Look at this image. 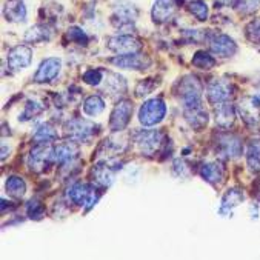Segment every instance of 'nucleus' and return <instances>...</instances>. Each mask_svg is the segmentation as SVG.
<instances>
[{
    "label": "nucleus",
    "instance_id": "5",
    "mask_svg": "<svg viewBox=\"0 0 260 260\" xmlns=\"http://www.w3.org/2000/svg\"><path fill=\"white\" fill-rule=\"evenodd\" d=\"M134 142H136V146L137 149L142 152V154H146V155H151L157 151L160 142H162V134L159 131H151V129H143V131H139L136 133V137H134Z\"/></svg>",
    "mask_w": 260,
    "mask_h": 260
},
{
    "label": "nucleus",
    "instance_id": "35",
    "mask_svg": "<svg viewBox=\"0 0 260 260\" xmlns=\"http://www.w3.org/2000/svg\"><path fill=\"white\" fill-rule=\"evenodd\" d=\"M45 210H43V205L37 200H29L26 205V214L31 219H40L43 216Z\"/></svg>",
    "mask_w": 260,
    "mask_h": 260
},
{
    "label": "nucleus",
    "instance_id": "17",
    "mask_svg": "<svg viewBox=\"0 0 260 260\" xmlns=\"http://www.w3.org/2000/svg\"><path fill=\"white\" fill-rule=\"evenodd\" d=\"M114 176H116V168H111L107 164H99L92 168V177L99 186L103 188L110 186L114 182Z\"/></svg>",
    "mask_w": 260,
    "mask_h": 260
},
{
    "label": "nucleus",
    "instance_id": "19",
    "mask_svg": "<svg viewBox=\"0 0 260 260\" xmlns=\"http://www.w3.org/2000/svg\"><path fill=\"white\" fill-rule=\"evenodd\" d=\"M79 149L74 145V142H67V143H60L53 149V160L59 162V164H67L71 162L76 155H77Z\"/></svg>",
    "mask_w": 260,
    "mask_h": 260
},
{
    "label": "nucleus",
    "instance_id": "36",
    "mask_svg": "<svg viewBox=\"0 0 260 260\" xmlns=\"http://www.w3.org/2000/svg\"><path fill=\"white\" fill-rule=\"evenodd\" d=\"M43 105H40V103H28L26 105V110H25V113H23V116H22V120H28V119H31V117H34V116H37V114H40L42 111H43Z\"/></svg>",
    "mask_w": 260,
    "mask_h": 260
},
{
    "label": "nucleus",
    "instance_id": "12",
    "mask_svg": "<svg viewBox=\"0 0 260 260\" xmlns=\"http://www.w3.org/2000/svg\"><path fill=\"white\" fill-rule=\"evenodd\" d=\"M210 48L213 54L220 57H230L237 51V45L226 34H216L210 39Z\"/></svg>",
    "mask_w": 260,
    "mask_h": 260
},
{
    "label": "nucleus",
    "instance_id": "20",
    "mask_svg": "<svg viewBox=\"0 0 260 260\" xmlns=\"http://www.w3.org/2000/svg\"><path fill=\"white\" fill-rule=\"evenodd\" d=\"M214 116H216V123L220 128H230L234 122V108L230 105V103L223 102V103H217V107L214 110Z\"/></svg>",
    "mask_w": 260,
    "mask_h": 260
},
{
    "label": "nucleus",
    "instance_id": "39",
    "mask_svg": "<svg viewBox=\"0 0 260 260\" xmlns=\"http://www.w3.org/2000/svg\"><path fill=\"white\" fill-rule=\"evenodd\" d=\"M214 2H216L217 5H225V4L228 2V0H214Z\"/></svg>",
    "mask_w": 260,
    "mask_h": 260
},
{
    "label": "nucleus",
    "instance_id": "38",
    "mask_svg": "<svg viewBox=\"0 0 260 260\" xmlns=\"http://www.w3.org/2000/svg\"><path fill=\"white\" fill-rule=\"evenodd\" d=\"M151 80H152V79H146V80H143V82H140V83L137 85V88H136V95H137V97L146 95V94H149V92L152 91L154 83H152Z\"/></svg>",
    "mask_w": 260,
    "mask_h": 260
},
{
    "label": "nucleus",
    "instance_id": "34",
    "mask_svg": "<svg viewBox=\"0 0 260 260\" xmlns=\"http://www.w3.org/2000/svg\"><path fill=\"white\" fill-rule=\"evenodd\" d=\"M246 37L252 42L260 45V19H254L246 26Z\"/></svg>",
    "mask_w": 260,
    "mask_h": 260
},
{
    "label": "nucleus",
    "instance_id": "37",
    "mask_svg": "<svg viewBox=\"0 0 260 260\" xmlns=\"http://www.w3.org/2000/svg\"><path fill=\"white\" fill-rule=\"evenodd\" d=\"M83 80L88 85H99L102 80V73L99 70H89L83 74Z\"/></svg>",
    "mask_w": 260,
    "mask_h": 260
},
{
    "label": "nucleus",
    "instance_id": "10",
    "mask_svg": "<svg viewBox=\"0 0 260 260\" xmlns=\"http://www.w3.org/2000/svg\"><path fill=\"white\" fill-rule=\"evenodd\" d=\"M111 63L123 70H146L149 68L151 60L142 54L131 53V54H119L111 60Z\"/></svg>",
    "mask_w": 260,
    "mask_h": 260
},
{
    "label": "nucleus",
    "instance_id": "26",
    "mask_svg": "<svg viewBox=\"0 0 260 260\" xmlns=\"http://www.w3.org/2000/svg\"><path fill=\"white\" fill-rule=\"evenodd\" d=\"M5 188H7V192H8L11 197H14V199L23 197V196H25V191H26V185H25L23 179L19 177V176H11V177L7 180Z\"/></svg>",
    "mask_w": 260,
    "mask_h": 260
},
{
    "label": "nucleus",
    "instance_id": "27",
    "mask_svg": "<svg viewBox=\"0 0 260 260\" xmlns=\"http://www.w3.org/2000/svg\"><path fill=\"white\" fill-rule=\"evenodd\" d=\"M32 139H34L37 143H45V145H48V143H51L53 140L57 139V133H56V129H54L53 126H51V125L43 123V125H40V126L36 129Z\"/></svg>",
    "mask_w": 260,
    "mask_h": 260
},
{
    "label": "nucleus",
    "instance_id": "16",
    "mask_svg": "<svg viewBox=\"0 0 260 260\" xmlns=\"http://www.w3.org/2000/svg\"><path fill=\"white\" fill-rule=\"evenodd\" d=\"M5 19L8 22H25L26 20V8L22 0H8L4 8Z\"/></svg>",
    "mask_w": 260,
    "mask_h": 260
},
{
    "label": "nucleus",
    "instance_id": "22",
    "mask_svg": "<svg viewBox=\"0 0 260 260\" xmlns=\"http://www.w3.org/2000/svg\"><path fill=\"white\" fill-rule=\"evenodd\" d=\"M185 117L188 123L194 129H202L208 123V113L203 110V107H194V108H185Z\"/></svg>",
    "mask_w": 260,
    "mask_h": 260
},
{
    "label": "nucleus",
    "instance_id": "6",
    "mask_svg": "<svg viewBox=\"0 0 260 260\" xmlns=\"http://www.w3.org/2000/svg\"><path fill=\"white\" fill-rule=\"evenodd\" d=\"M133 114V103L129 100H122L119 102L116 108L111 113V119H110V128L116 133H120L126 128V125L129 123Z\"/></svg>",
    "mask_w": 260,
    "mask_h": 260
},
{
    "label": "nucleus",
    "instance_id": "2",
    "mask_svg": "<svg viewBox=\"0 0 260 260\" xmlns=\"http://www.w3.org/2000/svg\"><path fill=\"white\" fill-rule=\"evenodd\" d=\"M165 114H167L165 102L162 99H151V100H146L140 107L139 120L143 126H152V125L160 123Z\"/></svg>",
    "mask_w": 260,
    "mask_h": 260
},
{
    "label": "nucleus",
    "instance_id": "7",
    "mask_svg": "<svg viewBox=\"0 0 260 260\" xmlns=\"http://www.w3.org/2000/svg\"><path fill=\"white\" fill-rule=\"evenodd\" d=\"M206 95H208V100L214 103V105L228 102L233 95V85L230 82H226L225 79H214L210 85H208Z\"/></svg>",
    "mask_w": 260,
    "mask_h": 260
},
{
    "label": "nucleus",
    "instance_id": "30",
    "mask_svg": "<svg viewBox=\"0 0 260 260\" xmlns=\"http://www.w3.org/2000/svg\"><path fill=\"white\" fill-rule=\"evenodd\" d=\"M243 200V194L239 189H231L225 194L223 200H222V213L233 210L234 206H237L240 202Z\"/></svg>",
    "mask_w": 260,
    "mask_h": 260
},
{
    "label": "nucleus",
    "instance_id": "14",
    "mask_svg": "<svg viewBox=\"0 0 260 260\" xmlns=\"http://www.w3.org/2000/svg\"><path fill=\"white\" fill-rule=\"evenodd\" d=\"M239 114L248 125H257L260 120V100L254 97L243 99L239 103Z\"/></svg>",
    "mask_w": 260,
    "mask_h": 260
},
{
    "label": "nucleus",
    "instance_id": "21",
    "mask_svg": "<svg viewBox=\"0 0 260 260\" xmlns=\"http://www.w3.org/2000/svg\"><path fill=\"white\" fill-rule=\"evenodd\" d=\"M137 17V11L133 5L128 4H120V7L116 8V13L113 16V22L117 26H123V25H131Z\"/></svg>",
    "mask_w": 260,
    "mask_h": 260
},
{
    "label": "nucleus",
    "instance_id": "15",
    "mask_svg": "<svg viewBox=\"0 0 260 260\" xmlns=\"http://www.w3.org/2000/svg\"><path fill=\"white\" fill-rule=\"evenodd\" d=\"M31 57H32L31 48L25 45H17L8 53V65L16 71L23 70L31 63Z\"/></svg>",
    "mask_w": 260,
    "mask_h": 260
},
{
    "label": "nucleus",
    "instance_id": "32",
    "mask_svg": "<svg viewBox=\"0 0 260 260\" xmlns=\"http://www.w3.org/2000/svg\"><path fill=\"white\" fill-rule=\"evenodd\" d=\"M233 7L242 14H251L260 8V0H234Z\"/></svg>",
    "mask_w": 260,
    "mask_h": 260
},
{
    "label": "nucleus",
    "instance_id": "29",
    "mask_svg": "<svg viewBox=\"0 0 260 260\" xmlns=\"http://www.w3.org/2000/svg\"><path fill=\"white\" fill-rule=\"evenodd\" d=\"M192 65L199 70H211L216 67V59L213 56H210L208 53H205V51H197V53L194 54L192 57Z\"/></svg>",
    "mask_w": 260,
    "mask_h": 260
},
{
    "label": "nucleus",
    "instance_id": "9",
    "mask_svg": "<svg viewBox=\"0 0 260 260\" xmlns=\"http://www.w3.org/2000/svg\"><path fill=\"white\" fill-rule=\"evenodd\" d=\"M60 67H62V62L57 57L45 59L39 67V70L34 76V80L37 83H46V82L54 80L60 73Z\"/></svg>",
    "mask_w": 260,
    "mask_h": 260
},
{
    "label": "nucleus",
    "instance_id": "24",
    "mask_svg": "<svg viewBox=\"0 0 260 260\" xmlns=\"http://www.w3.org/2000/svg\"><path fill=\"white\" fill-rule=\"evenodd\" d=\"M246 160H248V167L251 168V171L257 173L260 171V140H251L248 145V151H246Z\"/></svg>",
    "mask_w": 260,
    "mask_h": 260
},
{
    "label": "nucleus",
    "instance_id": "13",
    "mask_svg": "<svg viewBox=\"0 0 260 260\" xmlns=\"http://www.w3.org/2000/svg\"><path fill=\"white\" fill-rule=\"evenodd\" d=\"M108 48L117 54H131V53H137L142 48V45L137 39L131 36H116L108 40Z\"/></svg>",
    "mask_w": 260,
    "mask_h": 260
},
{
    "label": "nucleus",
    "instance_id": "31",
    "mask_svg": "<svg viewBox=\"0 0 260 260\" xmlns=\"http://www.w3.org/2000/svg\"><path fill=\"white\" fill-rule=\"evenodd\" d=\"M188 10L200 22H205L208 19V5L203 0H192V2L188 4Z\"/></svg>",
    "mask_w": 260,
    "mask_h": 260
},
{
    "label": "nucleus",
    "instance_id": "11",
    "mask_svg": "<svg viewBox=\"0 0 260 260\" xmlns=\"http://www.w3.org/2000/svg\"><path fill=\"white\" fill-rule=\"evenodd\" d=\"M182 4V0H155L154 5H152V20L155 23H164L167 22L174 11L177 10V7Z\"/></svg>",
    "mask_w": 260,
    "mask_h": 260
},
{
    "label": "nucleus",
    "instance_id": "33",
    "mask_svg": "<svg viewBox=\"0 0 260 260\" xmlns=\"http://www.w3.org/2000/svg\"><path fill=\"white\" fill-rule=\"evenodd\" d=\"M67 37L71 40V42H74V43H77V45H88V42H89V39H88V36H86V32L83 31V29H80V28H77V26H73V28H70L68 29V32H67Z\"/></svg>",
    "mask_w": 260,
    "mask_h": 260
},
{
    "label": "nucleus",
    "instance_id": "8",
    "mask_svg": "<svg viewBox=\"0 0 260 260\" xmlns=\"http://www.w3.org/2000/svg\"><path fill=\"white\" fill-rule=\"evenodd\" d=\"M53 149L51 146H45V143H39L31 152H29V157H28V167L39 173L42 171L49 162H54L53 160Z\"/></svg>",
    "mask_w": 260,
    "mask_h": 260
},
{
    "label": "nucleus",
    "instance_id": "3",
    "mask_svg": "<svg viewBox=\"0 0 260 260\" xmlns=\"http://www.w3.org/2000/svg\"><path fill=\"white\" fill-rule=\"evenodd\" d=\"M97 125L85 119H73L65 125V136L73 142H86L95 134Z\"/></svg>",
    "mask_w": 260,
    "mask_h": 260
},
{
    "label": "nucleus",
    "instance_id": "4",
    "mask_svg": "<svg viewBox=\"0 0 260 260\" xmlns=\"http://www.w3.org/2000/svg\"><path fill=\"white\" fill-rule=\"evenodd\" d=\"M68 199L79 205V206H85L86 210H89L91 206L95 205V202L99 200V194L95 192V188L92 185L88 183H76L68 189Z\"/></svg>",
    "mask_w": 260,
    "mask_h": 260
},
{
    "label": "nucleus",
    "instance_id": "25",
    "mask_svg": "<svg viewBox=\"0 0 260 260\" xmlns=\"http://www.w3.org/2000/svg\"><path fill=\"white\" fill-rule=\"evenodd\" d=\"M49 39H51V29L45 25H36L31 29H28L25 34V40L29 43H40Z\"/></svg>",
    "mask_w": 260,
    "mask_h": 260
},
{
    "label": "nucleus",
    "instance_id": "23",
    "mask_svg": "<svg viewBox=\"0 0 260 260\" xmlns=\"http://www.w3.org/2000/svg\"><path fill=\"white\" fill-rule=\"evenodd\" d=\"M202 177L210 183H220L223 179V167L220 164H205L200 170Z\"/></svg>",
    "mask_w": 260,
    "mask_h": 260
},
{
    "label": "nucleus",
    "instance_id": "1",
    "mask_svg": "<svg viewBox=\"0 0 260 260\" xmlns=\"http://www.w3.org/2000/svg\"><path fill=\"white\" fill-rule=\"evenodd\" d=\"M202 91L203 86L194 76H186L179 82L177 94L185 108H194L202 105Z\"/></svg>",
    "mask_w": 260,
    "mask_h": 260
},
{
    "label": "nucleus",
    "instance_id": "28",
    "mask_svg": "<svg viewBox=\"0 0 260 260\" xmlns=\"http://www.w3.org/2000/svg\"><path fill=\"white\" fill-rule=\"evenodd\" d=\"M103 110H105V102L102 100V97L99 95H89L85 102H83V111L88 116H99Z\"/></svg>",
    "mask_w": 260,
    "mask_h": 260
},
{
    "label": "nucleus",
    "instance_id": "18",
    "mask_svg": "<svg viewBox=\"0 0 260 260\" xmlns=\"http://www.w3.org/2000/svg\"><path fill=\"white\" fill-rule=\"evenodd\" d=\"M219 145H220V151L230 159L239 157V155L242 154V142L236 136H231V134L220 136Z\"/></svg>",
    "mask_w": 260,
    "mask_h": 260
}]
</instances>
